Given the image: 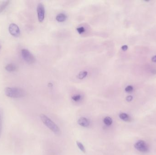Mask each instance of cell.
<instances>
[{
    "label": "cell",
    "mask_w": 156,
    "mask_h": 155,
    "mask_svg": "<svg viewBox=\"0 0 156 155\" xmlns=\"http://www.w3.org/2000/svg\"><path fill=\"white\" fill-rule=\"evenodd\" d=\"M5 93L6 96L13 98H21L25 96L24 91L18 87H6L5 89Z\"/></svg>",
    "instance_id": "1"
},
{
    "label": "cell",
    "mask_w": 156,
    "mask_h": 155,
    "mask_svg": "<svg viewBox=\"0 0 156 155\" xmlns=\"http://www.w3.org/2000/svg\"><path fill=\"white\" fill-rule=\"evenodd\" d=\"M40 118L43 122V123L53 132L56 134H60V130L59 128L47 116L45 115L44 114H42L40 115Z\"/></svg>",
    "instance_id": "2"
},
{
    "label": "cell",
    "mask_w": 156,
    "mask_h": 155,
    "mask_svg": "<svg viewBox=\"0 0 156 155\" xmlns=\"http://www.w3.org/2000/svg\"><path fill=\"white\" fill-rule=\"evenodd\" d=\"M21 56L25 61L29 64H33L35 61V58L29 51L23 49L21 51Z\"/></svg>",
    "instance_id": "3"
},
{
    "label": "cell",
    "mask_w": 156,
    "mask_h": 155,
    "mask_svg": "<svg viewBox=\"0 0 156 155\" xmlns=\"http://www.w3.org/2000/svg\"><path fill=\"white\" fill-rule=\"evenodd\" d=\"M135 149L140 152L146 153L149 151V147L147 143L142 140H140L135 143L134 145Z\"/></svg>",
    "instance_id": "4"
},
{
    "label": "cell",
    "mask_w": 156,
    "mask_h": 155,
    "mask_svg": "<svg viewBox=\"0 0 156 155\" xmlns=\"http://www.w3.org/2000/svg\"><path fill=\"white\" fill-rule=\"evenodd\" d=\"M45 7L43 4L39 3L37 6V14L38 21L40 22H43L45 17Z\"/></svg>",
    "instance_id": "5"
},
{
    "label": "cell",
    "mask_w": 156,
    "mask_h": 155,
    "mask_svg": "<svg viewBox=\"0 0 156 155\" xmlns=\"http://www.w3.org/2000/svg\"><path fill=\"white\" fill-rule=\"evenodd\" d=\"M10 33L12 36L14 37H18L20 35V30L18 26L15 23H11L8 28Z\"/></svg>",
    "instance_id": "6"
},
{
    "label": "cell",
    "mask_w": 156,
    "mask_h": 155,
    "mask_svg": "<svg viewBox=\"0 0 156 155\" xmlns=\"http://www.w3.org/2000/svg\"><path fill=\"white\" fill-rule=\"evenodd\" d=\"M78 123L80 126L84 127H87L89 125V120L85 117H80L78 121Z\"/></svg>",
    "instance_id": "7"
},
{
    "label": "cell",
    "mask_w": 156,
    "mask_h": 155,
    "mask_svg": "<svg viewBox=\"0 0 156 155\" xmlns=\"http://www.w3.org/2000/svg\"><path fill=\"white\" fill-rule=\"evenodd\" d=\"M5 69L9 72H13L17 70V67L15 65L10 63L6 65L5 67Z\"/></svg>",
    "instance_id": "8"
},
{
    "label": "cell",
    "mask_w": 156,
    "mask_h": 155,
    "mask_svg": "<svg viewBox=\"0 0 156 155\" xmlns=\"http://www.w3.org/2000/svg\"><path fill=\"white\" fill-rule=\"evenodd\" d=\"M67 19V15L64 13H61L57 15L56 17V19L58 22H64Z\"/></svg>",
    "instance_id": "9"
},
{
    "label": "cell",
    "mask_w": 156,
    "mask_h": 155,
    "mask_svg": "<svg viewBox=\"0 0 156 155\" xmlns=\"http://www.w3.org/2000/svg\"><path fill=\"white\" fill-rule=\"evenodd\" d=\"M119 117L121 119L125 122H130L131 120V118L130 116L125 113H121L120 114Z\"/></svg>",
    "instance_id": "10"
},
{
    "label": "cell",
    "mask_w": 156,
    "mask_h": 155,
    "mask_svg": "<svg viewBox=\"0 0 156 155\" xmlns=\"http://www.w3.org/2000/svg\"><path fill=\"white\" fill-rule=\"evenodd\" d=\"M9 3V0H6L0 4V14L6 8V7L8 6Z\"/></svg>",
    "instance_id": "11"
},
{
    "label": "cell",
    "mask_w": 156,
    "mask_h": 155,
    "mask_svg": "<svg viewBox=\"0 0 156 155\" xmlns=\"http://www.w3.org/2000/svg\"><path fill=\"white\" fill-rule=\"evenodd\" d=\"M103 122L105 125L108 126H110V125H112L113 123V120L110 117L106 116L104 119Z\"/></svg>",
    "instance_id": "12"
},
{
    "label": "cell",
    "mask_w": 156,
    "mask_h": 155,
    "mask_svg": "<svg viewBox=\"0 0 156 155\" xmlns=\"http://www.w3.org/2000/svg\"><path fill=\"white\" fill-rule=\"evenodd\" d=\"M88 75V72L87 71H82L79 73L78 75V78L79 79H84Z\"/></svg>",
    "instance_id": "13"
},
{
    "label": "cell",
    "mask_w": 156,
    "mask_h": 155,
    "mask_svg": "<svg viewBox=\"0 0 156 155\" xmlns=\"http://www.w3.org/2000/svg\"><path fill=\"white\" fill-rule=\"evenodd\" d=\"M76 144L77 146H78V147L80 150L81 151H82L84 153H86V149H85L84 145L82 144V143H81L80 142H79L78 141H77Z\"/></svg>",
    "instance_id": "14"
},
{
    "label": "cell",
    "mask_w": 156,
    "mask_h": 155,
    "mask_svg": "<svg viewBox=\"0 0 156 155\" xmlns=\"http://www.w3.org/2000/svg\"><path fill=\"white\" fill-rule=\"evenodd\" d=\"M81 96L80 95H74L72 97V99L73 100L75 101H78L81 99Z\"/></svg>",
    "instance_id": "15"
},
{
    "label": "cell",
    "mask_w": 156,
    "mask_h": 155,
    "mask_svg": "<svg viewBox=\"0 0 156 155\" xmlns=\"http://www.w3.org/2000/svg\"><path fill=\"white\" fill-rule=\"evenodd\" d=\"M77 31H78V32L80 34H83V33H84L86 31V29L85 28H84L83 27H78V28H77L76 29Z\"/></svg>",
    "instance_id": "16"
},
{
    "label": "cell",
    "mask_w": 156,
    "mask_h": 155,
    "mask_svg": "<svg viewBox=\"0 0 156 155\" xmlns=\"http://www.w3.org/2000/svg\"><path fill=\"white\" fill-rule=\"evenodd\" d=\"M133 87L131 85H128L126 86L125 88V91L128 93L132 92V91H133Z\"/></svg>",
    "instance_id": "17"
},
{
    "label": "cell",
    "mask_w": 156,
    "mask_h": 155,
    "mask_svg": "<svg viewBox=\"0 0 156 155\" xmlns=\"http://www.w3.org/2000/svg\"><path fill=\"white\" fill-rule=\"evenodd\" d=\"M2 117L1 115L0 112V137H1V132H2Z\"/></svg>",
    "instance_id": "18"
},
{
    "label": "cell",
    "mask_w": 156,
    "mask_h": 155,
    "mask_svg": "<svg viewBox=\"0 0 156 155\" xmlns=\"http://www.w3.org/2000/svg\"><path fill=\"white\" fill-rule=\"evenodd\" d=\"M132 99H133V97H132V96H129L126 97V100L128 102L132 101Z\"/></svg>",
    "instance_id": "19"
},
{
    "label": "cell",
    "mask_w": 156,
    "mask_h": 155,
    "mask_svg": "<svg viewBox=\"0 0 156 155\" xmlns=\"http://www.w3.org/2000/svg\"><path fill=\"white\" fill-rule=\"evenodd\" d=\"M121 49H122V50L123 51H126V50H127V49H128V46H126V45L123 46H122L121 47Z\"/></svg>",
    "instance_id": "20"
},
{
    "label": "cell",
    "mask_w": 156,
    "mask_h": 155,
    "mask_svg": "<svg viewBox=\"0 0 156 155\" xmlns=\"http://www.w3.org/2000/svg\"><path fill=\"white\" fill-rule=\"evenodd\" d=\"M152 61L154 62H156V56H154L152 57Z\"/></svg>",
    "instance_id": "21"
},
{
    "label": "cell",
    "mask_w": 156,
    "mask_h": 155,
    "mask_svg": "<svg viewBox=\"0 0 156 155\" xmlns=\"http://www.w3.org/2000/svg\"><path fill=\"white\" fill-rule=\"evenodd\" d=\"M48 85H49V87H52V84L51 83H49V84H48Z\"/></svg>",
    "instance_id": "22"
},
{
    "label": "cell",
    "mask_w": 156,
    "mask_h": 155,
    "mask_svg": "<svg viewBox=\"0 0 156 155\" xmlns=\"http://www.w3.org/2000/svg\"></svg>",
    "instance_id": "23"
}]
</instances>
